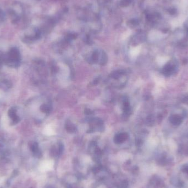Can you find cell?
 I'll use <instances>...</instances> for the list:
<instances>
[{"instance_id": "4", "label": "cell", "mask_w": 188, "mask_h": 188, "mask_svg": "<svg viewBox=\"0 0 188 188\" xmlns=\"http://www.w3.org/2000/svg\"><path fill=\"white\" fill-rule=\"evenodd\" d=\"M50 162H44L43 163H42L40 167V169L41 171H47L50 168Z\"/></svg>"}, {"instance_id": "5", "label": "cell", "mask_w": 188, "mask_h": 188, "mask_svg": "<svg viewBox=\"0 0 188 188\" xmlns=\"http://www.w3.org/2000/svg\"><path fill=\"white\" fill-rule=\"evenodd\" d=\"M183 102L184 104L188 105V96H185V97L183 99Z\"/></svg>"}, {"instance_id": "1", "label": "cell", "mask_w": 188, "mask_h": 188, "mask_svg": "<svg viewBox=\"0 0 188 188\" xmlns=\"http://www.w3.org/2000/svg\"><path fill=\"white\" fill-rule=\"evenodd\" d=\"M176 68L177 66L176 63L172 61H170L163 67L162 73L166 77H170L175 73Z\"/></svg>"}, {"instance_id": "6", "label": "cell", "mask_w": 188, "mask_h": 188, "mask_svg": "<svg viewBox=\"0 0 188 188\" xmlns=\"http://www.w3.org/2000/svg\"><path fill=\"white\" fill-rule=\"evenodd\" d=\"M186 27H187V28H188V24H187V26H186Z\"/></svg>"}, {"instance_id": "3", "label": "cell", "mask_w": 188, "mask_h": 188, "mask_svg": "<svg viewBox=\"0 0 188 188\" xmlns=\"http://www.w3.org/2000/svg\"><path fill=\"white\" fill-rule=\"evenodd\" d=\"M44 134L47 136H51L55 134V130L50 125H47L44 129L43 131Z\"/></svg>"}, {"instance_id": "2", "label": "cell", "mask_w": 188, "mask_h": 188, "mask_svg": "<svg viewBox=\"0 0 188 188\" xmlns=\"http://www.w3.org/2000/svg\"><path fill=\"white\" fill-rule=\"evenodd\" d=\"M169 121L170 123L173 125L178 126L183 122V118L182 116L178 114H172L169 117Z\"/></svg>"}]
</instances>
